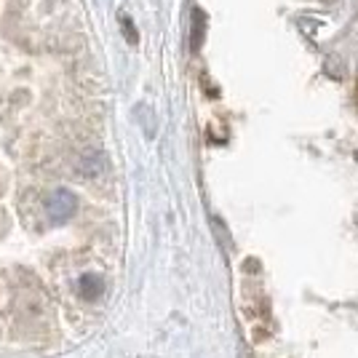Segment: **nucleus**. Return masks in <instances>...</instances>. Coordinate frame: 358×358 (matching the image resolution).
Segmentation results:
<instances>
[{"mask_svg": "<svg viewBox=\"0 0 358 358\" xmlns=\"http://www.w3.org/2000/svg\"><path fill=\"white\" fill-rule=\"evenodd\" d=\"M75 209H78V201H75V195L70 193V190H64V187L54 190L51 198H48V203H45L48 220H51V222H57V224L67 222V220L75 214Z\"/></svg>", "mask_w": 358, "mask_h": 358, "instance_id": "nucleus-1", "label": "nucleus"}, {"mask_svg": "<svg viewBox=\"0 0 358 358\" xmlns=\"http://www.w3.org/2000/svg\"><path fill=\"white\" fill-rule=\"evenodd\" d=\"M102 292H105V281H102V275H96V273H86V275H80V281H78V294L86 299V302L99 299L102 297Z\"/></svg>", "mask_w": 358, "mask_h": 358, "instance_id": "nucleus-2", "label": "nucleus"}]
</instances>
